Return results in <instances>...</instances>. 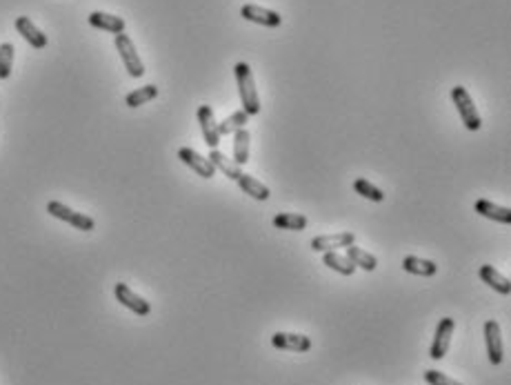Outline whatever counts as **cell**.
Returning a JSON list of instances; mask_svg holds the SVG:
<instances>
[{
  "mask_svg": "<svg viewBox=\"0 0 511 385\" xmlns=\"http://www.w3.org/2000/svg\"><path fill=\"white\" fill-rule=\"evenodd\" d=\"M241 16L245 18V21L258 23L263 27H280V23H283V16L278 11H271V9H265V7H258V5H243Z\"/></svg>",
  "mask_w": 511,
  "mask_h": 385,
  "instance_id": "11",
  "label": "cell"
},
{
  "mask_svg": "<svg viewBox=\"0 0 511 385\" xmlns=\"http://www.w3.org/2000/svg\"><path fill=\"white\" fill-rule=\"evenodd\" d=\"M196 114H198V123H201V131H203L205 143L211 149H218L223 136L218 134V123H216V119H213V109L209 105H201Z\"/></svg>",
  "mask_w": 511,
  "mask_h": 385,
  "instance_id": "8",
  "label": "cell"
},
{
  "mask_svg": "<svg viewBox=\"0 0 511 385\" xmlns=\"http://www.w3.org/2000/svg\"><path fill=\"white\" fill-rule=\"evenodd\" d=\"M476 211H478L480 216L491 219V221H496V223H502V225H509V223H511V211H509V207L496 205V203H491V201H487V199L476 201Z\"/></svg>",
  "mask_w": 511,
  "mask_h": 385,
  "instance_id": "16",
  "label": "cell"
},
{
  "mask_svg": "<svg viewBox=\"0 0 511 385\" xmlns=\"http://www.w3.org/2000/svg\"><path fill=\"white\" fill-rule=\"evenodd\" d=\"M307 216L303 214H278V216H273V227H278V229H289V232H303V229L307 227Z\"/></svg>",
  "mask_w": 511,
  "mask_h": 385,
  "instance_id": "24",
  "label": "cell"
},
{
  "mask_svg": "<svg viewBox=\"0 0 511 385\" xmlns=\"http://www.w3.org/2000/svg\"><path fill=\"white\" fill-rule=\"evenodd\" d=\"M178 159H181L187 167H191L198 176H203V179H213V176H216V167L211 165V161L205 159V156H201V154L196 151V149L181 147V149H178Z\"/></svg>",
  "mask_w": 511,
  "mask_h": 385,
  "instance_id": "9",
  "label": "cell"
},
{
  "mask_svg": "<svg viewBox=\"0 0 511 385\" xmlns=\"http://www.w3.org/2000/svg\"><path fill=\"white\" fill-rule=\"evenodd\" d=\"M113 294H116V301L125 305L127 310H131L133 314H138V316H147L151 312V305L149 301H145L141 294H136L131 287L127 283H116L113 287Z\"/></svg>",
  "mask_w": 511,
  "mask_h": 385,
  "instance_id": "5",
  "label": "cell"
},
{
  "mask_svg": "<svg viewBox=\"0 0 511 385\" xmlns=\"http://www.w3.org/2000/svg\"><path fill=\"white\" fill-rule=\"evenodd\" d=\"M11 65H14V45L3 43L0 45V81L11 76Z\"/></svg>",
  "mask_w": 511,
  "mask_h": 385,
  "instance_id": "27",
  "label": "cell"
},
{
  "mask_svg": "<svg viewBox=\"0 0 511 385\" xmlns=\"http://www.w3.org/2000/svg\"><path fill=\"white\" fill-rule=\"evenodd\" d=\"M116 49L121 54V59L125 63V69L131 79H141L145 76V65L141 61L138 51H136V45L131 43V38L123 31V34H116Z\"/></svg>",
  "mask_w": 511,
  "mask_h": 385,
  "instance_id": "4",
  "label": "cell"
},
{
  "mask_svg": "<svg viewBox=\"0 0 511 385\" xmlns=\"http://www.w3.org/2000/svg\"><path fill=\"white\" fill-rule=\"evenodd\" d=\"M233 71H236V81H238L243 111L247 114V116H258L260 114V99H258V89H256V83H253L251 67L247 63H236Z\"/></svg>",
  "mask_w": 511,
  "mask_h": 385,
  "instance_id": "1",
  "label": "cell"
},
{
  "mask_svg": "<svg viewBox=\"0 0 511 385\" xmlns=\"http://www.w3.org/2000/svg\"><path fill=\"white\" fill-rule=\"evenodd\" d=\"M236 183H238V187L245 191V194H249L256 201H267L269 199V187L263 185L260 181H256L249 174H241L238 179H236Z\"/></svg>",
  "mask_w": 511,
  "mask_h": 385,
  "instance_id": "19",
  "label": "cell"
},
{
  "mask_svg": "<svg viewBox=\"0 0 511 385\" xmlns=\"http://www.w3.org/2000/svg\"><path fill=\"white\" fill-rule=\"evenodd\" d=\"M356 241L353 232H340V234H325L311 239V249L313 252H336L338 247H349Z\"/></svg>",
  "mask_w": 511,
  "mask_h": 385,
  "instance_id": "12",
  "label": "cell"
},
{
  "mask_svg": "<svg viewBox=\"0 0 511 385\" xmlns=\"http://www.w3.org/2000/svg\"><path fill=\"white\" fill-rule=\"evenodd\" d=\"M89 25L96 29H103L109 34H123L125 31V21L121 16H111L105 11H91L89 14Z\"/></svg>",
  "mask_w": 511,
  "mask_h": 385,
  "instance_id": "14",
  "label": "cell"
},
{
  "mask_svg": "<svg viewBox=\"0 0 511 385\" xmlns=\"http://www.w3.org/2000/svg\"><path fill=\"white\" fill-rule=\"evenodd\" d=\"M249 131L243 127L238 131H233V163L236 165H245L249 161Z\"/></svg>",
  "mask_w": 511,
  "mask_h": 385,
  "instance_id": "21",
  "label": "cell"
},
{
  "mask_svg": "<svg viewBox=\"0 0 511 385\" xmlns=\"http://www.w3.org/2000/svg\"><path fill=\"white\" fill-rule=\"evenodd\" d=\"M425 381H427L429 385H462V383H458L456 379H451V376H447V374H442V372H438V370H427V372H425Z\"/></svg>",
  "mask_w": 511,
  "mask_h": 385,
  "instance_id": "28",
  "label": "cell"
},
{
  "mask_svg": "<svg viewBox=\"0 0 511 385\" xmlns=\"http://www.w3.org/2000/svg\"><path fill=\"white\" fill-rule=\"evenodd\" d=\"M47 211H49L54 219L65 221V223H69L71 227L81 229V232H91V229L96 227V221H93L91 216L83 214V211H74L71 207H67V205L61 203V201H49V203H47Z\"/></svg>",
  "mask_w": 511,
  "mask_h": 385,
  "instance_id": "3",
  "label": "cell"
},
{
  "mask_svg": "<svg viewBox=\"0 0 511 385\" xmlns=\"http://www.w3.org/2000/svg\"><path fill=\"white\" fill-rule=\"evenodd\" d=\"M454 332H456V321L449 319V316H445V319L438 323V327H436V336H434V343H431V350H429V356H431V359L440 361V359L447 354Z\"/></svg>",
  "mask_w": 511,
  "mask_h": 385,
  "instance_id": "6",
  "label": "cell"
},
{
  "mask_svg": "<svg viewBox=\"0 0 511 385\" xmlns=\"http://www.w3.org/2000/svg\"><path fill=\"white\" fill-rule=\"evenodd\" d=\"M247 114L241 109V111H233L231 116H227L223 123H218V134L221 136H229V134H233V131H238V129H243L245 125H247Z\"/></svg>",
  "mask_w": 511,
  "mask_h": 385,
  "instance_id": "26",
  "label": "cell"
},
{
  "mask_svg": "<svg viewBox=\"0 0 511 385\" xmlns=\"http://www.w3.org/2000/svg\"><path fill=\"white\" fill-rule=\"evenodd\" d=\"M271 345L287 352H309L311 339L305 334H293V332H276L271 336Z\"/></svg>",
  "mask_w": 511,
  "mask_h": 385,
  "instance_id": "10",
  "label": "cell"
},
{
  "mask_svg": "<svg viewBox=\"0 0 511 385\" xmlns=\"http://www.w3.org/2000/svg\"><path fill=\"white\" fill-rule=\"evenodd\" d=\"M478 274H480V281H482V283H487L489 287H494V290H496L498 294H502V296L511 294V281H509L505 274H500L496 267H491V265H482Z\"/></svg>",
  "mask_w": 511,
  "mask_h": 385,
  "instance_id": "15",
  "label": "cell"
},
{
  "mask_svg": "<svg viewBox=\"0 0 511 385\" xmlns=\"http://www.w3.org/2000/svg\"><path fill=\"white\" fill-rule=\"evenodd\" d=\"M451 101H454L458 114H460V119L465 123V127L469 131H478L482 121H480V114L474 105V99L469 96V91L462 87V85H456L454 89H451Z\"/></svg>",
  "mask_w": 511,
  "mask_h": 385,
  "instance_id": "2",
  "label": "cell"
},
{
  "mask_svg": "<svg viewBox=\"0 0 511 385\" xmlns=\"http://www.w3.org/2000/svg\"><path fill=\"white\" fill-rule=\"evenodd\" d=\"M16 29H18V34H21L34 49H45V47H47V36H45L41 29H38V27L34 25V21H29L27 16H18V18H16Z\"/></svg>",
  "mask_w": 511,
  "mask_h": 385,
  "instance_id": "13",
  "label": "cell"
},
{
  "mask_svg": "<svg viewBox=\"0 0 511 385\" xmlns=\"http://www.w3.org/2000/svg\"><path fill=\"white\" fill-rule=\"evenodd\" d=\"M485 345H487V356L491 365H500L505 359V348H502V334L500 325L496 321H485Z\"/></svg>",
  "mask_w": 511,
  "mask_h": 385,
  "instance_id": "7",
  "label": "cell"
},
{
  "mask_svg": "<svg viewBox=\"0 0 511 385\" xmlns=\"http://www.w3.org/2000/svg\"><path fill=\"white\" fill-rule=\"evenodd\" d=\"M403 269L414 276H436L438 272V265L434 261H427V259H420V256H405L403 259Z\"/></svg>",
  "mask_w": 511,
  "mask_h": 385,
  "instance_id": "17",
  "label": "cell"
},
{
  "mask_svg": "<svg viewBox=\"0 0 511 385\" xmlns=\"http://www.w3.org/2000/svg\"><path fill=\"white\" fill-rule=\"evenodd\" d=\"M345 249H347V259L356 267L365 269V272H373V269L378 267V259L373 256V254H369V252H365V249H360L356 245H349Z\"/></svg>",
  "mask_w": 511,
  "mask_h": 385,
  "instance_id": "20",
  "label": "cell"
},
{
  "mask_svg": "<svg viewBox=\"0 0 511 385\" xmlns=\"http://www.w3.org/2000/svg\"><path fill=\"white\" fill-rule=\"evenodd\" d=\"M353 189H356V194H360L367 201H373V203H383L385 201V191L380 187H376L373 183H369L367 179H356V181H353Z\"/></svg>",
  "mask_w": 511,
  "mask_h": 385,
  "instance_id": "25",
  "label": "cell"
},
{
  "mask_svg": "<svg viewBox=\"0 0 511 385\" xmlns=\"http://www.w3.org/2000/svg\"><path fill=\"white\" fill-rule=\"evenodd\" d=\"M323 263H325L329 269H333V272L343 274V276H351L353 272H356V265H353L347 256L338 254V252H325Z\"/></svg>",
  "mask_w": 511,
  "mask_h": 385,
  "instance_id": "22",
  "label": "cell"
},
{
  "mask_svg": "<svg viewBox=\"0 0 511 385\" xmlns=\"http://www.w3.org/2000/svg\"><path fill=\"white\" fill-rule=\"evenodd\" d=\"M156 96H158V87L156 85H145V87H138V89H133L125 96V103L127 107H141L149 101H153Z\"/></svg>",
  "mask_w": 511,
  "mask_h": 385,
  "instance_id": "23",
  "label": "cell"
},
{
  "mask_svg": "<svg viewBox=\"0 0 511 385\" xmlns=\"http://www.w3.org/2000/svg\"><path fill=\"white\" fill-rule=\"evenodd\" d=\"M209 161H211V165L216 167V169H221L223 174L227 176V179H231V181H236L238 179L243 171H241V165H236L233 161H229L223 151H218V149H211L209 151V156H207Z\"/></svg>",
  "mask_w": 511,
  "mask_h": 385,
  "instance_id": "18",
  "label": "cell"
}]
</instances>
